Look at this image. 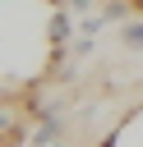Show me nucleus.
Listing matches in <instances>:
<instances>
[{"label": "nucleus", "instance_id": "2", "mask_svg": "<svg viewBox=\"0 0 143 147\" xmlns=\"http://www.w3.org/2000/svg\"><path fill=\"white\" fill-rule=\"evenodd\" d=\"M65 5H69V9H88L92 0H65Z\"/></svg>", "mask_w": 143, "mask_h": 147}, {"label": "nucleus", "instance_id": "1", "mask_svg": "<svg viewBox=\"0 0 143 147\" xmlns=\"http://www.w3.org/2000/svg\"><path fill=\"white\" fill-rule=\"evenodd\" d=\"M120 41H125L129 51H143V23H125V32H120Z\"/></svg>", "mask_w": 143, "mask_h": 147}, {"label": "nucleus", "instance_id": "3", "mask_svg": "<svg viewBox=\"0 0 143 147\" xmlns=\"http://www.w3.org/2000/svg\"><path fill=\"white\" fill-rule=\"evenodd\" d=\"M129 5V14H143V0H125Z\"/></svg>", "mask_w": 143, "mask_h": 147}]
</instances>
